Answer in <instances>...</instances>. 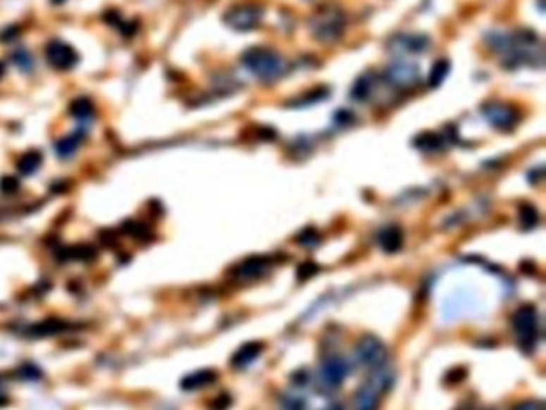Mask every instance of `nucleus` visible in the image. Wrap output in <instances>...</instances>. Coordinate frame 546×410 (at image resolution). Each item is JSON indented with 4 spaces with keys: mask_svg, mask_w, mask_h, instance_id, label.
<instances>
[{
    "mask_svg": "<svg viewBox=\"0 0 546 410\" xmlns=\"http://www.w3.org/2000/svg\"><path fill=\"white\" fill-rule=\"evenodd\" d=\"M309 29L317 42H338L343 37L346 29L345 11L335 4L322 5L309 18Z\"/></svg>",
    "mask_w": 546,
    "mask_h": 410,
    "instance_id": "1",
    "label": "nucleus"
},
{
    "mask_svg": "<svg viewBox=\"0 0 546 410\" xmlns=\"http://www.w3.org/2000/svg\"><path fill=\"white\" fill-rule=\"evenodd\" d=\"M242 64L252 74L264 82H271L282 77L287 71V63L278 51L252 46L242 55Z\"/></svg>",
    "mask_w": 546,
    "mask_h": 410,
    "instance_id": "2",
    "label": "nucleus"
},
{
    "mask_svg": "<svg viewBox=\"0 0 546 410\" xmlns=\"http://www.w3.org/2000/svg\"><path fill=\"white\" fill-rule=\"evenodd\" d=\"M513 330L519 338V344L524 349H532L537 343L538 335V311L532 304H524L511 318Z\"/></svg>",
    "mask_w": 546,
    "mask_h": 410,
    "instance_id": "3",
    "label": "nucleus"
},
{
    "mask_svg": "<svg viewBox=\"0 0 546 410\" xmlns=\"http://www.w3.org/2000/svg\"><path fill=\"white\" fill-rule=\"evenodd\" d=\"M421 79L420 68L415 63L395 61L390 63L383 71V80L392 89L409 90L418 84Z\"/></svg>",
    "mask_w": 546,
    "mask_h": 410,
    "instance_id": "4",
    "label": "nucleus"
},
{
    "mask_svg": "<svg viewBox=\"0 0 546 410\" xmlns=\"http://www.w3.org/2000/svg\"><path fill=\"white\" fill-rule=\"evenodd\" d=\"M263 18V8L258 7L256 4H237L234 7L225 11L223 21L234 29V31H252L258 27Z\"/></svg>",
    "mask_w": 546,
    "mask_h": 410,
    "instance_id": "5",
    "label": "nucleus"
},
{
    "mask_svg": "<svg viewBox=\"0 0 546 410\" xmlns=\"http://www.w3.org/2000/svg\"><path fill=\"white\" fill-rule=\"evenodd\" d=\"M480 113H483L484 119L489 122L492 127H495L498 130H503V132L513 130L521 120L519 109L508 103H500V101L485 103L484 106L480 108Z\"/></svg>",
    "mask_w": 546,
    "mask_h": 410,
    "instance_id": "6",
    "label": "nucleus"
},
{
    "mask_svg": "<svg viewBox=\"0 0 546 410\" xmlns=\"http://www.w3.org/2000/svg\"><path fill=\"white\" fill-rule=\"evenodd\" d=\"M430 46V39L425 34L399 32L387 39L386 49L395 55H420Z\"/></svg>",
    "mask_w": 546,
    "mask_h": 410,
    "instance_id": "7",
    "label": "nucleus"
},
{
    "mask_svg": "<svg viewBox=\"0 0 546 410\" xmlns=\"http://www.w3.org/2000/svg\"><path fill=\"white\" fill-rule=\"evenodd\" d=\"M357 361L368 368L386 364L387 351L380 338L375 335H364L356 344Z\"/></svg>",
    "mask_w": 546,
    "mask_h": 410,
    "instance_id": "8",
    "label": "nucleus"
},
{
    "mask_svg": "<svg viewBox=\"0 0 546 410\" xmlns=\"http://www.w3.org/2000/svg\"><path fill=\"white\" fill-rule=\"evenodd\" d=\"M349 373V366L342 356H330L322 362L319 378L325 390H337Z\"/></svg>",
    "mask_w": 546,
    "mask_h": 410,
    "instance_id": "9",
    "label": "nucleus"
},
{
    "mask_svg": "<svg viewBox=\"0 0 546 410\" xmlns=\"http://www.w3.org/2000/svg\"><path fill=\"white\" fill-rule=\"evenodd\" d=\"M45 56L49 64L56 69H70L79 63L77 51L61 40H51L45 49Z\"/></svg>",
    "mask_w": 546,
    "mask_h": 410,
    "instance_id": "10",
    "label": "nucleus"
},
{
    "mask_svg": "<svg viewBox=\"0 0 546 410\" xmlns=\"http://www.w3.org/2000/svg\"><path fill=\"white\" fill-rule=\"evenodd\" d=\"M381 396H383V392L377 386L370 383L368 380H366L354 392L352 407H354V410H378Z\"/></svg>",
    "mask_w": 546,
    "mask_h": 410,
    "instance_id": "11",
    "label": "nucleus"
},
{
    "mask_svg": "<svg viewBox=\"0 0 546 410\" xmlns=\"http://www.w3.org/2000/svg\"><path fill=\"white\" fill-rule=\"evenodd\" d=\"M377 244L386 254H396L404 245V232L399 226L390 225L380 230L377 234Z\"/></svg>",
    "mask_w": 546,
    "mask_h": 410,
    "instance_id": "12",
    "label": "nucleus"
},
{
    "mask_svg": "<svg viewBox=\"0 0 546 410\" xmlns=\"http://www.w3.org/2000/svg\"><path fill=\"white\" fill-rule=\"evenodd\" d=\"M271 265L268 256H250L244 260L237 268V276L244 279H255L260 278L261 274Z\"/></svg>",
    "mask_w": 546,
    "mask_h": 410,
    "instance_id": "13",
    "label": "nucleus"
},
{
    "mask_svg": "<svg viewBox=\"0 0 546 410\" xmlns=\"http://www.w3.org/2000/svg\"><path fill=\"white\" fill-rule=\"evenodd\" d=\"M263 351V344L258 342H250L245 343L240 347L234 356L231 357V364L236 368H244L247 366H250L252 362H255L258 359V356L261 354Z\"/></svg>",
    "mask_w": 546,
    "mask_h": 410,
    "instance_id": "14",
    "label": "nucleus"
},
{
    "mask_svg": "<svg viewBox=\"0 0 546 410\" xmlns=\"http://www.w3.org/2000/svg\"><path fill=\"white\" fill-rule=\"evenodd\" d=\"M215 380H216L215 371L205 368V371H197L194 373L186 375V377L181 380V388L185 391L202 390L205 386H210L211 383H215Z\"/></svg>",
    "mask_w": 546,
    "mask_h": 410,
    "instance_id": "15",
    "label": "nucleus"
},
{
    "mask_svg": "<svg viewBox=\"0 0 546 410\" xmlns=\"http://www.w3.org/2000/svg\"><path fill=\"white\" fill-rule=\"evenodd\" d=\"M445 138L436 132H423L415 138L414 146L425 154H434L445 148Z\"/></svg>",
    "mask_w": 546,
    "mask_h": 410,
    "instance_id": "16",
    "label": "nucleus"
},
{
    "mask_svg": "<svg viewBox=\"0 0 546 410\" xmlns=\"http://www.w3.org/2000/svg\"><path fill=\"white\" fill-rule=\"evenodd\" d=\"M373 85H375V77L372 73L359 75L351 87V93H349L351 99H354V101H359V103L366 101V99H368L370 95H372Z\"/></svg>",
    "mask_w": 546,
    "mask_h": 410,
    "instance_id": "17",
    "label": "nucleus"
},
{
    "mask_svg": "<svg viewBox=\"0 0 546 410\" xmlns=\"http://www.w3.org/2000/svg\"><path fill=\"white\" fill-rule=\"evenodd\" d=\"M68 329V324L63 321L58 319H46L44 322H39V324H34L31 329L27 330V335L35 337V338H44V337H50V335H58Z\"/></svg>",
    "mask_w": 546,
    "mask_h": 410,
    "instance_id": "18",
    "label": "nucleus"
},
{
    "mask_svg": "<svg viewBox=\"0 0 546 410\" xmlns=\"http://www.w3.org/2000/svg\"><path fill=\"white\" fill-rule=\"evenodd\" d=\"M40 163H42V154L37 151H29L18 159L16 167L23 175H32L34 172H37Z\"/></svg>",
    "mask_w": 546,
    "mask_h": 410,
    "instance_id": "19",
    "label": "nucleus"
},
{
    "mask_svg": "<svg viewBox=\"0 0 546 410\" xmlns=\"http://www.w3.org/2000/svg\"><path fill=\"white\" fill-rule=\"evenodd\" d=\"M449 73L450 63L447 60H438L430 69V74H428V85H430L431 89H438V87L442 85V82L447 77Z\"/></svg>",
    "mask_w": 546,
    "mask_h": 410,
    "instance_id": "20",
    "label": "nucleus"
},
{
    "mask_svg": "<svg viewBox=\"0 0 546 410\" xmlns=\"http://www.w3.org/2000/svg\"><path fill=\"white\" fill-rule=\"evenodd\" d=\"M540 221V215L535 205L522 204L519 207V223L526 231L535 228Z\"/></svg>",
    "mask_w": 546,
    "mask_h": 410,
    "instance_id": "21",
    "label": "nucleus"
},
{
    "mask_svg": "<svg viewBox=\"0 0 546 410\" xmlns=\"http://www.w3.org/2000/svg\"><path fill=\"white\" fill-rule=\"evenodd\" d=\"M80 143V138L77 135H69L66 138H61L60 142H56L55 144V151L56 154L61 157V159H69V157L74 156V152L77 151Z\"/></svg>",
    "mask_w": 546,
    "mask_h": 410,
    "instance_id": "22",
    "label": "nucleus"
},
{
    "mask_svg": "<svg viewBox=\"0 0 546 410\" xmlns=\"http://www.w3.org/2000/svg\"><path fill=\"white\" fill-rule=\"evenodd\" d=\"M69 113L79 120H87L93 116V104L88 98H79L69 106Z\"/></svg>",
    "mask_w": 546,
    "mask_h": 410,
    "instance_id": "23",
    "label": "nucleus"
},
{
    "mask_svg": "<svg viewBox=\"0 0 546 410\" xmlns=\"http://www.w3.org/2000/svg\"><path fill=\"white\" fill-rule=\"evenodd\" d=\"M280 406L284 410H308V399L295 392H289V395L282 396Z\"/></svg>",
    "mask_w": 546,
    "mask_h": 410,
    "instance_id": "24",
    "label": "nucleus"
},
{
    "mask_svg": "<svg viewBox=\"0 0 546 410\" xmlns=\"http://www.w3.org/2000/svg\"><path fill=\"white\" fill-rule=\"evenodd\" d=\"M11 60L16 64V68H20L23 73H31L34 68V60L32 56L27 54L26 50H16L13 55H11Z\"/></svg>",
    "mask_w": 546,
    "mask_h": 410,
    "instance_id": "25",
    "label": "nucleus"
},
{
    "mask_svg": "<svg viewBox=\"0 0 546 410\" xmlns=\"http://www.w3.org/2000/svg\"><path fill=\"white\" fill-rule=\"evenodd\" d=\"M68 259H74V260H90L95 256V249L90 247V245H80V247H73L68 251Z\"/></svg>",
    "mask_w": 546,
    "mask_h": 410,
    "instance_id": "26",
    "label": "nucleus"
},
{
    "mask_svg": "<svg viewBox=\"0 0 546 410\" xmlns=\"http://www.w3.org/2000/svg\"><path fill=\"white\" fill-rule=\"evenodd\" d=\"M316 273H317V265H314L313 261H306V263H303V265L298 266L297 276L299 280H306L309 278H313Z\"/></svg>",
    "mask_w": 546,
    "mask_h": 410,
    "instance_id": "27",
    "label": "nucleus"
},
{
    "mask_svg": "<svg viewBox=\"0 0 546 410\" xmlns=\"http://www.w3.org/2000/svg\"><path fill=\"white\" fill-rule=\"evenodd\" d=\"M297 239L299 244L306 245V247H313V245H316L317 241H319V237H317L314 230H304L303 232H299V236Z\"/></svg>",
    "mask_w": 546,
    "mask_h": 410,
    "instance_id": "28",
    "label": "nucleus"
},
{
    "mask_svg": "<svg viewBox=\"0 0 546 410\" xmlns=\"http://www.w3.org/2000/svg\"><path fill=\"white\" fill-rule=\"evenodd\" d=\"M18 187H20V183H18V180L13 177H5L0 180V190H2L5 194H11Z\"/></svg>",
    "mask_w": 546,
    "mask_h": 410,
    "instance_id": "29",
    "label": "nucleus"
},
{
    "mask_svg": "<svg viewBox=\"0 0 546 410\" xmlns=\"http://www.w3.org/2000/svg\"><path fill=\"white\" fill-rule=\"evenodd\" d=\"M128 234H132L133 237H138V239H146V236H148L149 231H148V228H146L144 225L135 223V221H132V223H128Z\"/></svg>",
    "mask_w": 546,
    "mask_h": 410,
    "instance_id": "30",
    "label": "nucleus"
},
{
    "mask_svg": "<svg viewBox=\"0 0 546 410\" xmlns=\"http://www.w3.org/2000/svg\"><path fill=\"white\" fill-rule=\"evenodd\" d=\"M20 377L25 380H37L42 377V372L34 366H25L23 368H20Z\"/></svg>",
    "mask_w": 546,
    "mask_h": 410,
    "instance_id": "31",
    "label": "nucleus"
},
{
    "mask_svg": "<svg viewBox=\"0 0 546 410\" xmlns=\"http://www.w3.org/2000/svg\"><path fill=\"white\" fill-rule=\"evenodd\" d=\"M513 410H545V406L543 402L533 399V401H524L518 404Z\"/></svg>",
    "mask_w": 546,
    "mask_h": 410,
    "instance_id": "32",
    "label": "nucleus"
},
{
    "mask_svg": "<svg viewBox=\"0 0 546 410\" xmlns=\"http://www.w3.org/2000/svg\"><path fill=\"white\" fill-rule=\"evenodd\" d=\"M543 173H545L543 167H535L533 170H531V173H528V181H531L532 185L540 183V181L543 180Z\"/></svg>",
    "mask_w": 546,
    "mask_h": 410,
    "instance_id": "33",
    "label": "nucleus"
},
{
    "mask_svg": "<svg viewBox=\"0 0 546 410\" xmlns=\"http://www.w3.org/2000/svg\"><path fill=\"white\" fill-rule=\"evenodd\" d=\"M228 406H229V399H228V396H220L218 399L215 401L213 407H211V409H213V410H226V407H228Z\"/></svg>",
    "mask_w": 546,
    "mask_h": 410,
    "instance_id": "34",
    "label": "nucleus"
},
{
    "mask_svg": "<svg viewBox=\"0 0 546 410\" xmlns=\"http://www.w3.org/2000/svg\"><path fill=\"white\" fill-rule=\"evenodd\" d=\"M322 410H343V406H340V404H330V406Z\"/></svg>",
    "mask_w": 546,
    "mask_h": 410,
    "instance_id": "35",
    "label": "nucleus"
},
{
    "mask_svg": "<svg viewBox=\"0 0 546 410\" xmlns=\"http://www.w3.org/2000/svg\"><path fill=\"white\" fill-rule=\"evenodd\" d=\"M4 73H5V66H4V63H0V77H2Z\"/></svg>",
    "mask_w": 546,
    "mask_h": 410,
    "instance_id": "36",
    "label": "nucleus"
},
{
    "mask_svg": "<svg viewBox=\"0 0 546 410\" xmlns=\"http://www.w3.org/2000/svg\"><path fill=\"white\" fill-rule=\"evenodd\" d=\"M51 2H55V4H61V2H64V0H51Z\"/></svg>",
    "mask_w": 546,
    "mask_h": 410,
    "instance_id": "37",
    "label": "nucleus"
}]
</instances>
